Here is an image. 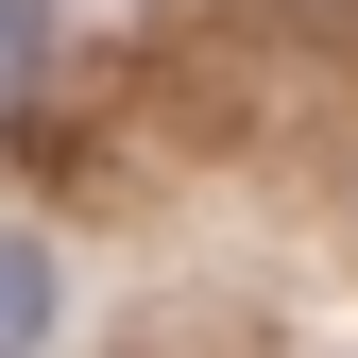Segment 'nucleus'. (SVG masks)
Listing matches in <instances>:
<instances>
[{
    "label": "nucleus",
    "instance_id": "nucleus-1",
    "mask_svg": "<svg viewBox=\"0 0 358 358\" xmlns=\"http://www.w3.org/2000/svg\"><path fill=\"white\" fill-rule=\"evenodd\" d=\"M52 307H69L52 239H17V222H0V358H34V341H52Z\"/></svg>",
    "mask_w": 358,
    "mask_h": 358
},
{
    "label": "nucleus",
    "instance_id": "nucleus-2",
    "mask_svg": "<svg viewBox=\"0 0 358 358\" xmlns=\"http://www.w3.org/2000/svg\"><path fill=\"white\" fill-rule=\"evenodd\" d=\"M34 34H52V0H0V85H34Z\"/></svg>",
    "mask_w": 358,
    "mask_h": 358
}]
</instances>
